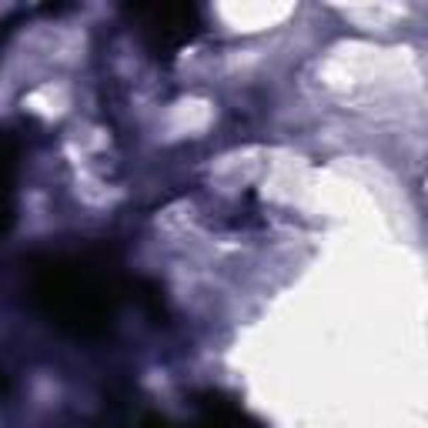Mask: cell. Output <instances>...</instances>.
<instances>
[{"label":"cell","mask_w":428,"mask_h":428,"mask_svg":"<svg viewBox=\"0 0 428 428\" xmlns=\"http://www.w3.org/2000/svg\"><path fill=\"white\" fill-rule=\"evenodd\" d=\"M0 388H4V378H0Z\"/></svg>","instance_id":"1"}]
</instances>
